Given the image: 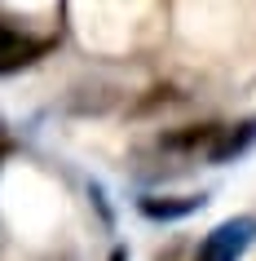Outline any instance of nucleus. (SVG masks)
I'll return each mask as SVG.
<instances>
[{
    "label": "nucleus",
    "mask_w": 256,
    "mask_h": 261,
    "mask_svg": "<svg viewBox=\"0 0 256 261\" xmlns=\"http://www.w3.org/2000/svg\"><path fill=\"white\" fill-rule=\"evenodd\" d=\"M256 239V217H230L203 234L194 261H239Z\"/></svg>",
    "instance_id": "nucleus-1"
},
{
    "label": "nucleus",
    "mask_w": 256,
    "mask_h": 261,
    "mask_svg": "<svg viewBox=\"0 0 256 261\" xmlns=\"http://www.w3.org/2000/svg\"><path fill=\"white\" fill-rule=\"evenodd\" d=\"M53 44H58L53 36H31V31H18V27H5L0 22V75L36 67Z\"/></svg>",
    "instance_id": "nucleus-2"
},
{
    "label": "nucleus",
    "mask_w": 256,
    "mask_h": 261,
    "mask_svg": "<svg viewBox=\"0 0 256 261\" xmlns=\"http://www.w3.org/2000/svg\"><path fill=\"white\" fill-rule=\"evenodd\" d=\"M256 146V120H239V124H216L212 142H208V164H230Z\"/></svg>",
    "instance_id": "nucleus-3"
},
{
    "label": "nucleus",
    "mask_w": 256,
    "mask_h": 261,
    "mask_svg": "<svg viewBox=\"0 0 256 261\" xmlns=\"http://www.w3.org/2000/svg\"><path fill=\"white\" fill-rule=\"evenodd\" d=\"M208 204L203 195H141L137 199V213L146 221H181L190 213H199Z\"/></svg>",
    "instance_id": "nucleus-4"
},
{
    "label": "nucleus",
    "mask_w": 256,
    "mask_h": 261,
    "mask_svg": "<svg viewBox=\"0 0 256 261\" xmlns=\"http://www.w3.org/2000/svg\"><path fill=\"white\" fill-rule=\"evenodd\" d=\"M110 261H128V257H124V252H115V257H110Z\"/></svg>",
    "instance_id": "nucleus-5"
}]
</instances>
